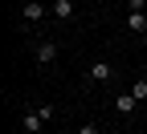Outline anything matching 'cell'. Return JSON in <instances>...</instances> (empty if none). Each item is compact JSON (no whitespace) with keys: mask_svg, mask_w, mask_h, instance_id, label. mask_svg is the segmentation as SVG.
I'll return each mask as SVG.
<instances>
[{"mask_svg":"<svg viewBox=\"0 0 147 134\" xmlns=\"http://www.w3.org/2000/svg\"><path fill=\"white\" fill-rule=\"evenodd\" d=\"M41 16H45V0H33V4L21 8V21H25V25H37Z\"/></svg>","mask_w":147,"mask_h":134,"instance_id":"cell-4","label":"cell"},{"mask_svg":"<svg viewBox=\"0 0 147 134\" xmlns=\"http://www.w3.org/2000/svg\"><path fill=\"white\" fill-rule=\"evenodd\" d=\"M143 49H147V33H143Z\"/></svg>","mask_w":147,"mask_h":134,"instance_id":"cell-11","label":"cell"},{"mask_svg":"<svg viewBox=\"0 0 147 134\" xmlns=\"http://www.w3.org/2000/svg\"><path fill=\"white\" fill-rule=\"evenodd\" d=\"M86 77L102 85V81H115V69H110L106 61H94V65H90V69H86Z\"/></svg>","mask_w":147,"mask_h":134,"instance_id":"cell-2","label":"cell"},{"mask_svg":"<svg viewBox=\"0 0 147 134\" xmlns=\"http://www.w3.org/2000/svg\"><path fill=\"white\" fill-rule=\"evenodd\" d=\"M131 93H135V102H147V77H135L131 81Z\"/></svg>","mask_w":147,"mask_h":134,"instance_id":"cell-8","label":"cell"},{"mask_svg":"<svg viewBox=\"0 0 147 134\" xmlns=\"http://www.w3.org/2000/svg\"><path fill=\"white\" fill-rule=\"evenodd\" d=\"M127 29H131V33H147V12H127Z\"/></svg>","mask_w":147,"mask_h":134,"instance_id":"cell-6","label":"cell"},{"mask_svg":"<svg viewBox=\"0 0 147 134\" xmlns=\"http://www.w3.org/2000/svg\"><path fill=\"white\" fill-rule=\"evenodd\" d=\"M78 134H102V130H98V122H86V126H78Z\"/></svg>","mask_w":147,"mask_h":134,"instance_id":"cell-9","label":"cell"},{"mask_svg":"<svg viewBox=\"0 0 147 134\" xmlns=\"http://www.w3.org/2000/svg\"><path fill=\"white\" fill-rule=\"evenodd\" d=\"M49 4H53V0H49Z\"/></svg>","mask_w":147,"mask_h":134,"instance_id":"cell-12","label":"cell"},{"mask_svg":"<svg viewBox=\"0 0 147 134\" xmlns=\"http://www.w3.org/2000/svg\"><path fill=\"white\" fill-rule=\"evenodd\" d=\"M135 106H139V102H135V93H131V89L115 98V110H119V114H135Z\"/></svg>","mask_w":147,"mask_h":134,"instance_id":"cell-5","label":"cell"},{"mask_svg":"<svg viewBox=\"0 0 147 134\" xmlns=\"http://www.w3.org/2000/svg\"><path fill=\"white\" fill-rule=\"evenodd\" d=\"M21 126H25V134H41V126H45L41 110H25V114H21Z\"/></svg>","mask_w":147,"mask_h":134,"instance_id":"cell-3","label":"cell"},{"mask_svg":"<svg viewBox=\"0 0 147 134\" xmlns=\"http://www.w3.org/2000/svg\"><path fill=\"white\" fill-rule=\"evenodd\" d=\"M57 53H61V45H57V41H41V45H37V65L49 69L53 61H57Z\"/></svg>","mask_w":147,"mask_h":134,"instance_id":"cell-1","label":"cell"},{"mask_svg":"<svg viewBox=\"0 0 147 134\" xmlns=\"http://www.w3.org/2000/svg\"><path fill=\"white\" fill-rule=\"evenodd\" d=\"M127 4H131V12H143V8H147V0H127Z\"/></svg>","mask_w":147,"mask_h":134,"instance_id":"cell-10","label":"cell"},{"mask_svg":"<svg viewBox=\"0 0 147 134\" xmlns=\"http://www.w3.org/2000/svg\"><path fill=\"white\" fill-rule=\"evenodd\" d=\"M53 16L57 21H74V0H53Z\"/></svg>","mask_w":147,"mask_h":134,"instance_id":"cell-7","label":"cell"}]
</instances>
